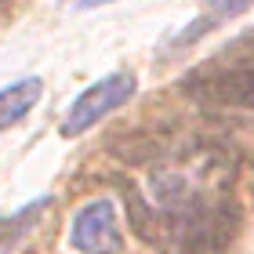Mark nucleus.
I'll list each match as a JSON object with an SVG mask.
<instances>
[{
    "label": "nucleus",
    "mask_w": 254,
    "mask_h": 254,
    "mask_svg": "<svg viewBox=\"0 0 254 254\" xmlns=\"http://www.w3.org/2000/svg\"><path fill=\"white\" fill-rule=\"evenodd\" d=\"M69 240L80 254H117L124 240H120V222H117L113 200H95L84 211H76Z\"/></svg>",
    "instance_id": "obj_3"
},
{
    "label": "nucleus",
    "mask_w": 254,
    "mask_h": 254,
    "mask_svg": "<svg viewBox=\"0 0 254 254\" xmlns=\"http://www.w3.org/2000/svg\"><path fill=\"white\" fill-rule=\"evenodd\" d=\"M131 95H134V76L131 73H109L106 80H98L95 87H87L84 95L73 102V109H69V117L62 124V134L65 138L84 134L87 127H95L102 117H109L113 109H120Z\"/></svg>",
    "instance_id": "obj_2"
},
{
    "label": "nucleus",
    "mask_w": 254,
    "mask_h": 254,
    "mask_svg": "<svg viewBox=\"0 0 254 254\" xmlns=\"http://www.w3.org/2000/svg\"><path fill=\"white\" fill-rule=\"evenodd\" d=\"M182 91L214 109H254V65L233 62L229 69H203L182 80Z\"/></svg>",
    "instance_id": "obj_1"
},
{
    "label": "nucleus",
    "mask_w": 254,
    "mask_h": 254,
    "mask_svg": "<svg viewBox=\"0 0 254 254\" xmlns=\"http://www.w3.org/2000/svg\"><path fill=\"white\" fill-rule=\"evenodd\" d=\"M48 207H51V196H40V200H33L29 207H22L18 214H11V218H0V254L15 247L18 240L26 236L33 225H37V218H40L44 211H48Z\"/></svg>",
    "instance_id": "obj_5"
},
{
    "label": "nucleus",
    "mask_w": 254,
    "mask_h": 254,
    "mask_svg": "<svg viewBox=\"0 0 254 254\" xmlns=\"http://www.w3.org/2000/svg\"><path fill=\"white\" fill-rule=\"evenodd\" d=\"M102 4H113V0H76V7H102Z\"/></svg>",
    "instance_id": "obj_7"
},
{
    "label": "nucleus",
    "mask_w": 254,
    "mask_h": 254,
    "mask_svg": "<svg viewBox=\"0 0 254 254\" xmlns=\"http://www.w3.org/2000/svg\"><path fill=\"white\" fill-rule=\"evenodd\" d=\"M251 4L254 0H211V11L214 15H236V11H244Z\"/></svg>",
    "instance_id": "obj_6"
},
{
    "label": "nucleus",
    "mask_w": 254,
    "mask_h": 254,
    "mask_svg": "<svg viewBox=\"0 0 254 254\" xmlns=\"http://www.w3.org/2000/svg\"><path fill=\"white\" fill-rule=\"evenodd\" d=\"M40 91H44V84L37 76H26V80H18V84L0 91V131H7L11 124H18L26 117V113L37 106Z\"/></svg>",
    "instance_id": "obj_4"
}]
</instances>
